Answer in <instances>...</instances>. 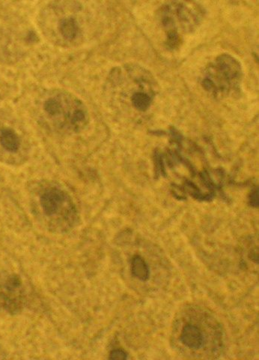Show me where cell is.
I'll return each mask as SVG.
<instances>
[{
    "label": "cell",
    "instance_id": "7a4b0ae2",
    "mask_svg": "<svg viewBox=\"0 0 259 360\" xmlns=\"http://www.w3.org/2000/svg\"><path fill=\"white\" fill-rule=\"evenodd\" d=\"M38 119L51 131L62 134L81 132L88 122V112L81 98L63 89H52L38 100Z\"/></svg>",
    "mask_w": 259,
    "mask_h": 360
},
{
    "label": "cell",
    "instance_id": "6da1fadb",
    "mask_svg": "<svg viewBox=\"0 0 259 360\" xmlns=\"http://www.w3.org/2000/svg\"><path fill=\"white\" fill-rule=\"evenodd\" d=\"M159 86L152 74L137 64L112 70L106 82L108 103L120 116L139 122L154 105Z\"/></svg>",
    "mask_w": 259,
    "mask_h": 360
},
{
    "label": "cell",
    "instance_id": "52a82bcc",
    "mask_svg": "<svg viewBox=\"0 0 259 360\" xmlns=\"http://www.w3.org/2000/svg\"><path fill=\"white\" fill-rule=\"evenodd\" d=\"M25 302V290L15 274H0V310L19 312Z\"/></svg>",
    "mask_w": 259,
    "mask_h": 360
},
{
    "label": "cell",
    "instance_id": "3957f363",
    "mask_svg": "<svg viewBox=\"0 0 259 360\" xmlns=\"http://www.w3.org/2000/svg\"><path fill=\"white\" fill-rule=\"evenodd\" d=\"M205 13L196 0H168L157 13L167 49L175 51L181 46L185 36L200 26Z\"/></svg>",
    "mask_w": 259,
    "mask_h": 360
},
{
    "label": "cell",
    "instance_id": "7c38bea8",
    "mask_svg": "<svg viewBox=\"0 0 259 360\" xmlns=\"http://www.w3.org/2000/svg\"><path fill=\"white\" fill-rule=\"evenodd\" d=\"M251 205L254 207H258V191L255 189L250 196Z\"/></svg>",
    "mask_w": 259,
    "mask_h": 360
},
{
    "label": "cell",
    "instance_id": "8fae6325",
    "mask_svg": "<svg viewBox=\"0 0 259 360\" xmlns=\"http://www.w3.org/2000/svg\"><path fill=\"white\" fill-rule=\"evenodd\" d=\"M110 359H127L128 354L121 350V349H115V350H112L109 354Z\"/></svg>",
    "mask_w": 259,
    "mask_h": 360
},
{
    "label": "cell",
    "instance_id": "4fadbf2b",
    "mask_svg": "<svg viewBox=\"0 0 259 360\" xmlns=\"http://www.w3.org/2000/svg\"><path fill=\"white\" fill-rule=\"evenodd\" d=\"M250 257L253 262L255 264H258V249H255L251 250L250 253Z\"/></svg>",
    "mask_w": 259,
    "mask_h": 360
},
{
    "label": "cell",
    "instance_id": "277c9868",
    "mask_svg": "<svg viewBox=\"0 0 259 360\" xmlns=\"http://www.w3.org/2000/svg\"><path fill=\"white\" fill-rule=\"evenodd\" d=\"M242 77L238 60L230 54H221L206 68L201 85L213 96H227L239 89Z\"/></svg>",
    "mask_w": 259,
    "mask_h": 360
},
{
    "label": "cell",
    "instance_id": "8992f818",
    "mask_svg": "<svg viewBox=\"0 0 259 360\" xmlns=\"http://www.w3.org/2000/svg\"><path fill=\"white\" fill-rule=\"evenodd\" d=\"M39 205L44 217L60 226L71 227L77 218V209L69 194L58 186L46 185L40 190Z\"/></svg>",
    "mask_w": 259,
    "mask_h": 360
},
{
    "label": "cell",
    "instance_id": "5b68a950",
    "mask_svg": "<svg viewBox=\"0 0 259 360\" xmlns=\"http://www.w3.org/2000/svg\"><path fill=\"white\" fill-rule=\"evenodd\" d=\"M30 146L21 124L0 110V162L20 165L28 160Z\"/></svg>",
    "mask_w": 259,
    "mask_h": 360
},
{
    "label": "cell",
    "instance_id": "ba28073f",
    "mask_svg": "<svg viewBox=\"0 0 259 360\" xmlns=\"http://www.w3.org/2000/svg\"><path fill=\"white\" fill-rule=\"evenodd\" d=\"M52 26V37L55 42L63 46L74 44L81 37V28L74 15L69 13H61L53 15Z\"/></svg>",
    "mask_w": 259,
    "mask_h": 360
},
{
    "label": "cell",
    "instance_id": "30bf717a",
    "mask_svg": "<svg viewBox=\"0 0 259 360\" xmlns=\"http://www.w3.org/2000/svg\"><path fill=\"white\" fill-rule=\"evenodd\" d=\"M131 273L134 277L146 281L150 278V268L143 257L139 255H134L131 260Z\"/></svg>",
    "mask_w": 259,
    "mask_h": 360
},
{
    "label": "cell",
    "instance_id": "9c48e42d",
    "mask_svg": "<svg viewBox=\"0 0 259 360\" xmlns=\"http://www.w3.org/2000/svg\"><path fill=\"white\" fill-rule=\"evenodd\" d=\"M180 340L187 347L191 349H199L204 344V335L197 326L187 324L184 326Z\"/></svg>",
    "mask_w": 259,
    "mask_h": 360
}]
</instances>
